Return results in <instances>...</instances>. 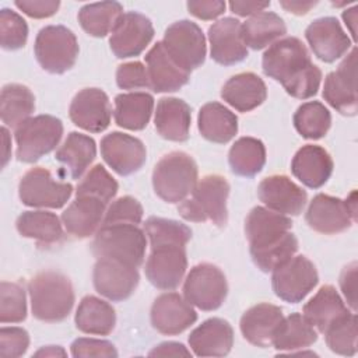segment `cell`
I'll list each match as a JSON object with an SVG mask.
<instances>
[{"mask_svg":"<svg viewBox=\"0 0 358 358\" xmlns=\"http://www.w3.org/2000/svg\"><path fill=\"white\" fill-rule=\"evenodd\" d=\"M154 38V27L137 11L123 13L112 29L109 45L119 59L138 56Z\"/></svg>","mask_w":358,"mask_h":358,"instance_id":"5bb4252c","label":"cell"},{"mask_svg":"<svg viewBox=\"0 0 358 358\" xmlns=\"http://www.w3.org/2000/svg\"><path fill=\"white\" fill-rule=\"evenodd\" d=\"M229 185L220 175H207L197 182L190 197H186L178 207L182 218L192 222H204L210 220L214 225L222 228L228 221L227 199Z\"/></svg>","mask_w":358,"mask_h":358,"instance_id":"5b68a950","label":"cell"},{"mask_svg":"<svg viewBox=\"0 0 358 358\" xmlns=\"http://www.w3.org/2000/svg\"><path fill=\"white\" fill-rule=\"evenodd\" d=\"M28 25L25 20L10 8L0 11V43L6 50H15L25 45Z\"/></svg>","mask_w":358,"mask_h":358,"instance_id":"7dc6e473","label":"cell"},{"mask_svg":"<svg viewBox=\"0 0 358 358\" xmlns=\"http://www.w3.org/2000/svg\"><path fill=\"white\" fill-rule=\"evenodd\" d=\"M222 99L239 112H250L267 96L264 81L255 73H239L231 77L221 90Z\"/></svg>","mask_w":358,"mask_h":358,"instance_id":"f1b7e54d","label":"cell"},{"mask_svg":"<svg viewBox=\"0 0 358 358\" xmlns=\"http://www.w3.org/2000/svg\"><path fill=\"white\" fill-rule=\"evenodd\" d=\"M196 320L197 313L193 305L176 292L161 294L151 306V324L161 334H179L189 329Z\"/></svg>","mask_w":358,"mask_h":358,"instance_id":"ffe728a7","label":"cell"},{"mask_svg":"<svg viewBox=\"0 0 358 358\" xmlns=\"http://www.w3.org/2000/svg\"><path fill=\"white\" fill-rule=\"evenodd\" d=\"M150 88L154 92H173L187 84L190 73L169 56L162 42H157L145 55Z\"/></svg>","mask_w":358,"mask_h":358,"instance_id":"cb8c5ba5","label":"cell"},{"mask_svg":"<svg viewBox=\"0 0 358 358\" xmlns=\"http://www.w3.org/2000/svg\"><path fill=\"white\" fill-rule=\"evenodd\" d=\"M350 310L334 287L323 285L303 306V316L320 333Z\"/></svg>","mask_w":358,"mask_h":358,"instance_id":"4dcf8cb0","label":"cell"},{"mask_svg":"<svg viewBox=\"0 0 358 358\" xmlns=\"http://www.w3.org/2000/svg\"><path fill=\"white\" fill-rule=\"evenodd\" d=\"M306 41L317 59L331 63L351 48V39L334 17H322L310 22L305 31Z\"/></svg>","mask_w":358,"mask_h":358,"instance_id":"7402d4cb","label":"cell"},{"mask_svg":"<svg viewBox=\"0 0 358 358\" xmlns=\"http://www.w3.org/2000/svg\"><path fill=\"white\" fill-rule=\"evenodd\" d=\"M117 182L102 166L95 165L77 186L76 196H91L108 204L117 193Z\"/></svg>","mask_w":358,"mask_h":358,"instance_id":"f6af8a7d","label":"cell"},{"mask_svg":"<svg viewBox=\"0 0 358 358\" xmlns=\"http://www.w3.org/2000/svg\"><path fill=\"white\" fill-rule=\"evenodd\" d=\"M231 171L243 178H252L262 171L266 162L264 144L255 137L238 138L229 150Z\"/></svg>","mask_w":358,"mask_h":358,"instance_id":"ab89813d","label":"cell"},{"mask_svg":"<svg viewBox=\"0 0 358 358\" xmlns=\"http://www.w3.org/2000/svg\"><path fill=\"white\" fill-rule=\"evenodd\" d=\"M116 83L122 90H136L150 87L147 67L140 62L120 64L116 70Z\"/></svg>","mask_w":358,"mask_h":358,"instance_id":"f907efd6","label":"cell"},{"mask_svg":"<svg viewBox=\"0 0 358 358\" xmlns=\"http://www.w3.org/2000/svg\"><path fill=\"white\" fill-rule=\"evenodd\" d=\"M330 124L331 115L329 109L319 101L302 103L294 115V126L303 138H322L329 131Z\"/></svg>","mask_w":358,"mask_h":358,"instance_id":"b9f144b4","label":"cell"},{"mask_svg":"<svg viewBox=\"0 0 358 358\" xmlns=\"http://www.w3.org/2000/svg\"><path fill=\"white\" fill-rule=\"evenodd\" d=\"M29 336L22 327H1L0 330V357L17 358L27 352Z\"/></svg>","mask_w":358,"mask_h":358,"instance_id":"681fc988","label":"cell"},{"mask_svg":"<svg viewBox=\"0 0 358 358\" xmlns=\"http://www.w3.org/2000/svg\"><path fill=\"white\" fill-rule=\"evenodd\" d=\"M315 264L306 256H292L273 270L271 285L274 294L289 303L301 302L317 284Z\"/></svg>","mask_w":358,"mask_h":358,"instance_id":"30bf717a","label":"cell"},{"mask_svg":"<svg viewBox=\"0 0 358 358\" xmlns=\"http://www.w3.org/2000/svg\"><path fill=\"white\" fill-rule=\"evenodd\" d=\"M71 355L76 358L83 357H117L115 345L106 340L96 338H77L71 344Z\"/></svg>","mask_w":358,"mask_h":358,"instance_id":"816d5d0a","label":"cell"},{"mask_svg":"<svg viewBox=\"0 0 358 358\" xmlns=\"http://www.w3.org/2000/svg\"><path fill=\"white\" fill-rule=\"evenodd\" d=\"M282 319L281 308L271 303H257L249 308L241 317L242 336L253 345L270 347Z\"/></svg>","mask_w":358,"mask_h":358,"instance_id":"83f0119b","label":"cell"},{"mask_svg":"<svg viewBox=\"0 0 358 358\" xmlns=\"http://www.w3.org/2000/svg\"><path fill=\"white\" fill-rule=\"evenodd\" d=\"M35 357H66V351L62 347L48 345L35 352Z\"/></svg>","mask_w":358,"mask_h":358,"instance_id":"94428289","label":"cell"},{"mask_svg":"<svg viewBox=\"0 0 358 358\" xmlns=\"http://www.w3.org/2000/svg\"><path fill=\"white\" fill-rule=\"evenodd\" d=\"M234 344L231 324L220 317H211L197 326L189 336V345L197 357H224Z\"/></svg>","mask_w":358,"mask_h":358,"instance_id":"484cf974","label":"cell"},{"mask_svg":"<svg viewBox=\"0 0 358 358\" xmlns=\"http://www.w3.org/2000/svg\"><path fill=\"white\" fill-rule=\"evenodd\" d=\"M137 267L113 259H96L92 281L96 292L119 302L127 299L138 285Z\"/></svg>","mask_w":358,"mask_h":358,"instance_id":"9a60e30c","label":"cell"},{"mask_svg":"<svg viewBox=\"0 0 358 358\" xmlns=\"http://www.w3.org/2000/svg\"><path fill=\"white\" fill-rule=\"evenodd\" d=\"M197 176L194 159L183 151H172L157 162L152 172V187L161 200L171 204L182 203L197 185Z\"/></svg>","mask_w":358,"mask_h":358,"instance_id":"277c9868","label":"cell"},{"mask_svg":"<svg viewBox=\"0 0 358 358\" xmlns=\"http://www.w3.org/2000/svg\"><path fill=\"white\" fill-rule=\"evenodd\" d=\"M199 130L213 143L225 144L238 133V117L220 102H208L199 112Z\"/></svg>","mask_w":358,"mask_h":358,"instance_id":"1f68e13d","label":"cell"},{"mask_svg":"<svg viewBox=\"0 0 358 358\" xmlns=\"http://www.w3.org/2000/svg\"><path fill=\"white\" fill-rule=\"evenodd\" d=\"M323 334L333 352L345 357L354 355L357 352V315L348 312L331 323Z\"/></svg>","mask_w":358,"mask_h":358,"instance_id":"7bdbcfd3","label":"cell"},{"mask_svg":"<svg viewBox=\"0 0 358 358\" xmlns=\"http://www.w3.org/2000/svg\"><path fill=\"white\" fill-rule=\"evenodd\" d=\"M257 196L268 210L284 215L301 214L308 201L306 192L285 175L264 178L257 187Z\"/></svg>","mask_w":358,"mask_h":358,"instance_id":"44dd1931","label":"cell"},{"mask_svg":"<svg viewBox=\"0 0 358 358\" xmlns=\"http://www.w3.org/2000/svg\"><path fill=\"white\" fill-rule=\"evenodd\" d=\"M292 221L266 207H255L245 221V235L253 263L264 273L291 259L298 250V239L291 232Z\"/></svg>","mask_w":358,"mask_h":358,"instance_id":"6da1fadb","label":"cell"},{"mask_svg":"<svg viewBox=\"0 0 358 358\" xmlns=\"http://www.w3.org/2000/svg\"><path fill=\"white\" fill-rule=\"evenodd\" d=\"M27 317V299L24 288L17 282L0 284V322L20 323Z\"/></svg>","mask_w":358,"mask_h":358,"instance_id":"bcb514c9","label":"cell"},{"mask_svg":"<svg viewBox=\"0 0 358 358\" xmlns=\"http://www.w3.org/2000/svg\"><path fill=\"white\" fill-rule=\"evenodd\" d=\"M63 222L49 211H25L17 218V231L24 238L35 239L39 246L57 245L63 241Z\"/></svg>","mask_w":358,"mask_h":358,"instance_id":"d6a6232c","label":"cell"},{"mask_svg":"<svg viewBox=\"0 0 358 358\" xmlns=\"http://www.w3.org/2000/svg\"><path fill=\"white\" fill-rule=\"evenodd\" d=\"M1 136H3V143H4V151H3V166H6L8 158H10V136L8 130L6 127H1Z\"/></svg>","mask_w":358,"mask_h":358,"instance_id":"6125c7cd","label":"cell"},{"mask_svg":"<svg viewBox=\"0 0 358 358\" xmlns=\"http://www.w3.org/2000/svg\"><path fill=\"white\" fill-rule=\"evenodd\" d=\"M340 287H341V291H343L350 308L352 309V312H355V309H357V296H355L357 262H352L347 267H344V270L341 271V275H340Z\"/></svg>","mask_w":358,"mask_h":358,"instance_id":"11a10c76","label":"cell"},{"mask_svg":"<svg viewBox=\"0 0 358 358\" xmlns=\"http://www.w3.org/2000/svg\"><path fill=\"white\" fill-rule=\"evenodd\" d=\"M154 98L147 92L119 94L115 98L113 117L117 126L127 130H143L152 115Z\"/></svg>","mask_w":358,"mask_h":358,"instance_id":"e575fe53","label":"cell"},{"mask_svg":"<svg viewBox=\"0 0 358 358\" xmlns=\"http://www.w3.org/2000/svg\"><path fill=\"white\" fill-rule=\"evenodd\" d=\"M106 204L91 196H76V200L63 211L62 222L74 238H88L102 225Z\"/></svg>","mask_w":358,"mask_h":358,"instance_id":"d4e9b609","label":"cell"},{"mask_svg":"<svg viewBox=\"0 0 358 358\" xmlns=\"http://www.w3.org/2000/svg\"><path fill=\"white\" fill-rule=\"evenodd\" d=\"M32 315L42 322L64 320L74 305V291L70 280L57 271H42L28 284Z\"/></svg>","mask_w":358,"mask_h":358,"instance_id":"3957f363","label":"cell"},{"mask_svg":"<svg viewBox=\"0 0 358 358\" xmlns=\"http://www.w3.org/2000/svg\"><path fill=\"white\" fill-rule=\"evenodd\" d=\"M317 340L315 327L301 313H291L278 324L271 345L277 351L292 352L312 345Z\"/></svg>","mask_w":358,"mask_h":358,"instance_id":"8d00e7d4","label":"cell"},{"mask_svg":"<svg viewBox=\"0 0 358 358\" xmlns=\"http://www.w3.org/2000/svg\"><path fill=\"white\" fill-rule=\"evenodd\" d=\"M343 20H344L345 25L348 27V29L352 35V39L355 41L357 39V7L345 10L343 13Z\"/></svg>","mask_w":358,"mask_h":358,"instance_id":"91938a15","label":"cell"},{"mask_svg":"<svg viewBox=\"0 0 358 358\" xmlns=\"http://www.w3.org/2000/svg\"><path fill=\"white\" fill-rule=\"evenodd\" d=\"M162 43L176 64L189 73L204 63L206 38L200 27L189 20H180L169 25Z\"/></svg>","mask_w":358,"mask_h":358,"instance_id":"7c38bea8","label":"cell"},{"mask_svg":"<svg viewBox=\"0 0 358 358\" xmlns=\"http://www.w3.org/2000/svg\"><path fill=\"white\" fill-rule=\"evenodd\" d=\"M190 106L179 98H161L155 109V129L158 134L171 141H185L190 130Z\"/></svg>","mask_w":358,"mask_h":358,"instance_id":"f546056e","label":"cell"},{"mask_svg":"<svg viewBox=\"0 0 358 358\" xmlns=\"http://www.w3.org/2000/svg\"><path fill=\"white\" fill-rule=\"evenodd\" d=\"M187 268L186 245L157 243L151 245V253L145 262V275L148 281L164 291L175 289Z\"/></svg>","mask_w":358,"mask_h":358,"instance_id":"4fadbf2b","label":"cell"},{"mask_svg":"<svg viewBox=\"0 0 358 358\" xmlns=\"http://www.w3.org/2000/svg\"><path fill=\"white\" fill-rule=\"evenodd\" d=\"M35 109V98L31 90L22 84H7L1 90L0 116L6 126L18 127Z\"/></svg>","mask_w":358,"mask_h":358,"instance_id":"f35d334b","label":"cell"},{"mask_svg":"<svg viewBox=\"0 0 358 358\" xmlns=\"http://www.w3.org/2000/svg\"><path fill=\"white\" fill-rule=\"evenodd\" d=\"M225 1L221 0H193L187 1V10L192 15L208 21L220 17L225 10Z\"/></svg>","mask_w":358,"mask_h":358,"instance_id":"db71d44e","label":"cell"},{"mask_svg":"<svg viewBox=\"0 0 358 358\" xmlns=\"http://www.w3.org/2000/svg\"><path fill=\"white\" fill-rule=\"evenodd\" d=\"M357 49L352 48L350 55L340 63L337 70L327 74L323 85V98L337 112L354 116L358 109L357 101Z\"/></svg>","mask_w":358,"mask_h":358,"instance_id":"2e32d148","label":"cell"},{"mask_svg":"<svg viewBox=\"0 0 358 358\" xmlns=\"http://www.w3.org/2000/svg\"><path fill=\"white\" fill-rule=\"evenodd\" d=\"M294 176L310 189L322 187L333 172V159L320 145L308 144L296 151L291 162Z\"/></svg>","mask_w":358,"mask_h":358,"instance_id":"4316f807","label":"cell"},{"mask_svg":"<svg viewBox=\"0 0 358 358\" xmlns=\"http://www.w3.org/2000/svg\"><path fill=\"white\" fill-rule=\"evenodd\" d=\"M73 193V186L56 180L52 173L41 166L29 169L20 180L18 194L22 204L41 208H60Z\"/></svg>","mask_w":358,"mask_h":358,"instance_id":"8fae6325","label":"cell"},{"mask_svg":"<svg viewBox=\"0 0 358 358\" xmlns=\"http://www.w3.org/2000/svg\"><path fill=\"white\" fill-rule=\"evenodd\" d=\"M122 14L123 7L117 1L91 3L81 7L78 11V21L88 35L102 38L112 32Z\"/></svg>","mask_w":358,"mask_h":358,"instance_id":"60d3db41","label":"cell"},{"mask_svg":"<svg viewBox=\"0 0 358 358\" xmlns=\"http://www.w3.org/2000/svg\"><path fill=\"white\" fill-rule=\"evenodd\" d=\"M267 7H270V1L259 3V1H231L229 8L232 13L246 17V15H255L257 13L264 11Z\"/></svg>","mask_w":358,"mask_h":358,"instance_id":"6f0895ef","label":"cell"},{"mask_svg":"<svg viewBox=\"0 0 358 358\" xmlns=\"http://www.w3.org/2000/svg\"><path fill=\"white\" fill-rule=\"evenodd\" d=\"M150 357H190L192 352L180 343L166 341L155 345L150 352Z\"/></svg>","mask_w":358,"mask_h":358,"instance_id":"9f6ffc18","label":"cell"},{"mask_svg":"<svg viewBox=\"0 0 358 358\" xmlns=\"http://www.w3.org/2000/svg\"><path fill=\"white\" fill-rule=\"evenodd\" d=\"M71 122L91 133L103 131L110 123V103L108 95L99 88H84L77 92L70 103Z\"/></svg>","mask_w":358,"mask_h":358,"instance_id":"d6986e66","label":"cell"},{"mask_svg":"<svg viewBox=\"0 0 358 358\" xmlns=\"http://www.w3.org/2000/svg\"><path fill=\"white\" fill-rule=\"evenodd\" d=\"M262 64L264 74L278 81L294 98L308 99L319 90L322 71L312 63L303 42L295 36H287L270 45Z\"/></svg>","mask_w":358,"mask_h":358,"instance_id":"7a4b0ae2","label":"cell"},{"mask_svg":"<svg viewBox=\"0 0 358 358\" xmlns=\"http://www.w3.org/2000/svg\"><path fill=\"white\" fill-rule=\"evenodd\" d=\"M227 294V278L214 264H197L186 275L183 284L185 299L201 310L218 309L225 301Z\"/></svg>","mask_w":358,"mask_h":358,"instance_id":"9c48e42d","label":"cell"},{"mask_svg":"<svg viewBox=\"0 0 358 358\" xmlns=\"http://www.w3.org/2000/svg\"><path fill=\"white\" fill-rule=\"evenodd\" d=\"M41 67L52 74L70 70L78 56L76 35L63 25H48L39 31L34 45Z\"/></svg>","mask_w":358,"mask_h":358,"instance_id":"ba28073f","label":"cell"},{"mask_svg":"<svg viewBox=\"0 0 358 358\" xmlns=\"http://www.w3.org/2000/svg\"><path fill=\"white\" fill-rule=\"evenodd\" d=\"M285 34L287 27L282 18L271 11L257 13L242 24L243 41L255 50L273 45Z\"/></svg>","mask_w":358,"mask_h":358,"instance_id":"74e56055","label":"cell"},{"mask_svg":"<svg viewBox=\"0 0 358 358\" xmlns=\"http://www.w3.org/2000/svg\"><path fill=\"white\" fill-rule=\"evenodd\" d=\"M143 214H144L143 206L134 197L123 196L116 199L108 207L102 225H113V224L138 225L143 220Z\"/></svg>","mask_w":358,"mask_h":358,"instance_id":"c3c4849f","label":"cell"},{"mask_svg":"<svg viewBox=\"0 0 358 358\" xmlns=\"http://www.w3.org/2000/svg\"><path fill=\"white\" fill-rule=\"evenodd\" d=\"M316 4H317V1H301V0H281L280 1V6L284 10H287L288 13L296 14V15L306 14Z\"/></svg>","mask_w":358,"mask_h":358,"instance_id":"680465c9","label":"cell"},{"mask_svg":"<svg viewBox=\"0 0 358 358\" xmlns=\"http://www.w3.org/2000/svg\"><path fill=\"white\" fill-rule=\"evenodd\" d=\"M305 220L313 231L324 235L344 232L357 221L345 200L323 193L312 199Z\"/></svg>","mask_w":358,"mask_h":358,"instance_id":"ac0fdd59","label":"cell"},{"mask_svg":"<svg viewBox=\"0 0 358 358\" xmlns=\"http://www.w3.org/2000/svg\"><path fill=\"white\" fill-rule=\"evenodd\" d=\"M63 136V123L52 115H38L21 123L14 133L17 159L35 162L56 148Z\"/></svg>","mask_w":358,"mask_h":358,"instance_id":"52a82bcc","label":"cell"},{"mask_svg":"<svg viewBox=\"0 0 358 358\" xmlns=\"http://www.w3.org/2000/svg\"><path fill=\"white\" fill-rule=\"evenodd\" d=\"M211 57L222 64L232 66L248 56V46L242 35V24L232 17L218 20L208 28Z\"/></svg>","mask_w":358,"mask_h":358,"instance_id":"603a6c76","label":"cell"},{"mask_svg":"<svg viewBox=\"0 0 358 358\" xmlns=\"http://www.w3.org/2000/svg\"><path fill=\"white\" fill-rule=\"evenodd\" d=\"M145 232L134 224L102 225L92 241L96 259H113L138 267L145 256Z\"/></svg>","mask_w":358,"mask_h":358,"instance_id":"8992f818","label":"cell"},{"mask_svg":"<svg viewBox=\"0 0 358 358\" xmlns=\"http://www.w3.org/2000/svg\"><path fill=\"white\" fill-rule=\"evenodd\" d=\"M96 157V144L90 136L71 131L56 151L55 158L66 166L73 179H80Z\"/></svg>","mask_w":358,"mask_h":358,"instance_id":"d590c367","label":"cell"},{"mask_svg":"<svg viewBox=\"0 0 358 358\" xmlns=\"http://www.w3.org/2000/svg\"><path fill=\"white\" fill-rule=\"evenodd\" d=\"M101 154L103 161L120 176L137 172L147 158L143 141L120 131L109 133L101 140Z\"/></svg>","mask_w":358,"mask_h":358,"instance_id":"e0dca14e","label":"cell"},{"mask_svg":"<svg viewBox=\"0 0 358 358\" xmlns=\"http://www.w3.org/2000/svg\"><path fill=\"white\" fill-rule=\"evenodd\" d=\"M74 322L76 327L83 333L108 336L115 329L116 313L108 302L94 295H87L77 308Z\"/></svg>","mask_w":358,"mask_h":358,"instance_id":"836d02e7","label":"cell"},{"mask_svg":"<svg viewBox=\"0 0 358 358\" xmlns=\"http://www.w3.org/2000/svg\"><path fill=\"white\" fill-rule=\"evenodd\" d=\"M144 232L150 239V245L157 243H182L186 245L192 238L187 225L168 218L150 217L144 222Z\"/></svg>","mask_w":358,"mask_h":358,"instance_id":"ee69618b","label":"cell"},{"mask_svg":"<svg viewBox=\"0 0 358 358\" xmlns=\"http://www.w3.org/2000/svg\"><path fill=\"white\" fill-rule=\"evenodd\" d=\"M15 7L32 18H48L56 14L60 7L57 0H17Z\"/></svg>","mask_w":358,"mask_h":358,"instance_id":"f5cc1de1","label":"cell"}]
</instances>
